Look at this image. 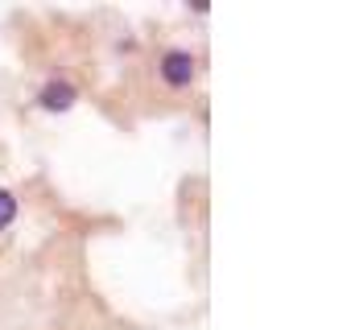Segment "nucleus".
I'll use <instances>...</instances> for the list:
<instances>
[{
	"label": "nucleus",
	"instance_id": "f257e3e1",
	"mask_svg": "<svg viewBox=\"0 0 355 330\" xmlns=\"http://www.w3.org/2000/svg\"><path fill=\"white\" fill-rule=\"evenodd\" d=\"M153 75H157V82H162L166 91L186 95V91L194 87V79H198V54L186 50V46H166V50L157 54V62H153Z\"/></svg>",
	"mask_w": 355,
	"mask_h": 330
},
{
	"label": "nucleus",
	"instance_id": "f03ea898",
	"mask_svg": "<svg viewBox=\"0 0 355 330\" xmlns=\"http://www.w3.org/2000/svg\"><path fill=\"white\" fill-rule=\"evenodd\" d=\"M79 99H83V87H79V82L67 79V75H54V79H46L37 87L33 107L46 112V116H67V112H75Z\"/></svg>",
	"mask_w": 355,
	"mask_h": 330
},
{
	"label": "nucleus",
	"instance_id": "7ed1b4c3",
	"mask_svg": "<svg viewBox=\"0 0 355 330\" xmlns=\"http://www.w3.org/2000/svg\"><path fill=\"white\" fill-rule=\"evenodd\" d=\"M17 215H21V198H17V190L0 186V232H8V227L17 223Z\"/></svg>",
	"mask_w": 355,
	"mask_h": 330
}]
</instances>
